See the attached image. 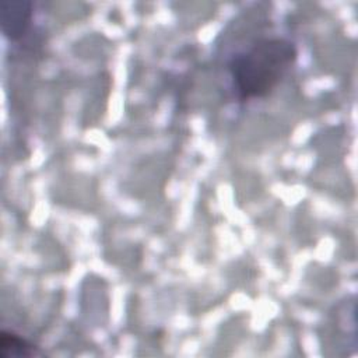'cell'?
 <instances>
[{
    "label": "cell",
    "mask_w": 358,
    "mask_h": 358,
    "mask_svg": "<svg viewBox=\"0 0 358 358\" xmlns=\"http://www.w3.org/2000/svg\"><path fill=\"white\" fill-rule=\"evenodd\" d=\"M298 57L295 45L285 38H263L238 53L229 74L241 99L264 98L288 74Z\"/></svg>",
    "instance_id": "1"
},
{
    "label": "cell",
    "mask_w": 358,
    "mask_h": 358,
    "mask_svg": "<svg viewBox=\"0 0 358 358\" xmlns=\"http://www.w3.org/2000/svg\"><path fill=\"white\" fill-rule=\"evenodd\" d=\"M32 20V4L25 0H3L0 3L1 31L10 41L25 35Z\"/></svg>",
    "instance_id": "2"
},
{
    "label": "cell",
    "mask_w": 358,
    "mask_h": 358,
    "mask_svg": "<svg viewBox=\"0 0 358 358\" xmlns=\"http://www.w3.org/2000/svg\"><path fill=\"white\" fill-rule=\"evenodd\" d=\"M35 355V347L13 331L3 330L0 334L1 358H25Z\"/></svg>",
    "instance_id": "3"
}]
</instances>
